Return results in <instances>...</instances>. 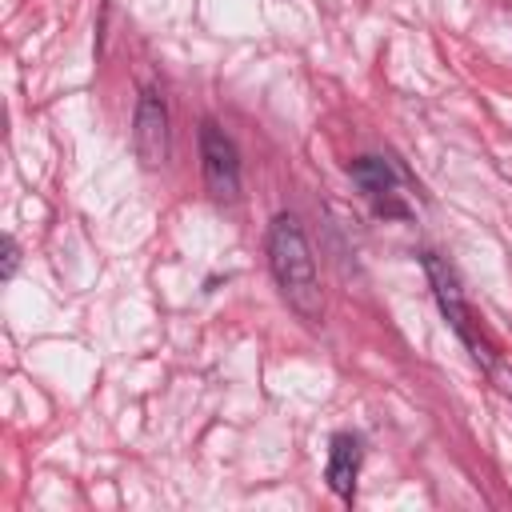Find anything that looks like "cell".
<instances>
[{
  "instance_id": "cell-7",
  "label": "cell",
  "mask_w": 512,
  "mask_h": 512,
  "mask_svg": "<svg viewBox=\"0 0 512 512\" xmlns=\"http://www.w3.org/2000/svg\"><path fill=\"white\" fill-rule=\"evenodd\" d=\"M16 268H20V244H16V236H4V268H0V276L12 280Z\"/></svg>"
},
{
  "instance_id": "cell-2",
  "label": "cell",
  "mask_w": 512,
  "mask_h": 512,
  "mask_svg": "<svg viewBox=\"0 0 512 512\" xmlns=\"http://www.w3.org/2000/svg\"><path fill=\"white\" fill-rule=\"evenodd\" d=\"M200 172H204V192L216 204H232L240 196V152L236 140L216 120H200Z\"/></svg>"
},
{
  "instance_id": "cell-4",
  "label": "cell",
  "mask_w": 512,
  "mask_h": 512,
  "mask_svg": "<svg viewBox=\"0 0 512 512\" xmlns=\"http://www.w3.org/2000/svg\"><path fill=\"white\" fill-rule=\"evenodd\" d=\"M420 264H424V276H428L432 296H436V304H440V316H444V320L452 324V332L472 348V356H480V352H476V336H472V328H468V304H464V292H460V280H456L452 264L440 260L436 252H424Z\"/></svg>"
},
{
  "instance_id": "cell-1",
  "label": "cell",
  "mask_w": 512,
  "mask_h": 512,
  "mask_svg": "<svg viewBox=\"0 0 512 512\" xmlns=\"http://www.w3.org/2000/svg\"><path fill=\"white\" fill-rule=\"evenodd\" d=\"M268 272L280 288V300L304 320V324H324V288L316 272L312 244L304 236V224L292 212H276L268 224Z\"/></svg>"
},
{
  "instance_id": "cell-3",
  "label": "cell",
  "mask_w": 512,
  "mask_h": 512,
  "mask_svg": "<svg viewBox=\"0 0 512 512\" xmlns=\"http://www.w3.org/2000/svg\"><path fill=\"white\" fill-rule=\"evenodd\" d=\"M132 148H136V160L156 172L168 164L172 156V120H168V104L156 88H144L140 100H136V112H132Z\"/></svg>"
},
{
  "instance_id": "cell-6",
  "label": "cell",
  "mask_w": 512,
  "mask_h": 512,
  "mask_svg": "<svg viewBox=\"0 0 512 512\" xmlns=\"http://www.w3.org/2000/svg\"><path fill=\"white\" fill-rule=\"evenodd\" d=\"M360 460H364V448H360V436L352 432H336L332 444H328V488L352 504L356 500V476H360Z\"/></svg>"
},
{
  "instance_id": "cell-5",
  "label": "cell",
  "mask_w": 512,
  "mask_h": 512,
  "mask_svg": "<svg viewBox=\"0 0 512 512\" xmlns=\"http://www.w3.org/2000/svg\"><path fill=\"white\" fill-rule=\"evenodd\" d=\"M348 176H352V184L376 204V212H384V216H404L408 208L396 200V172H392V164L384 160V156H356L352 164H348Z\"/></svg>"
}]
</instances>
